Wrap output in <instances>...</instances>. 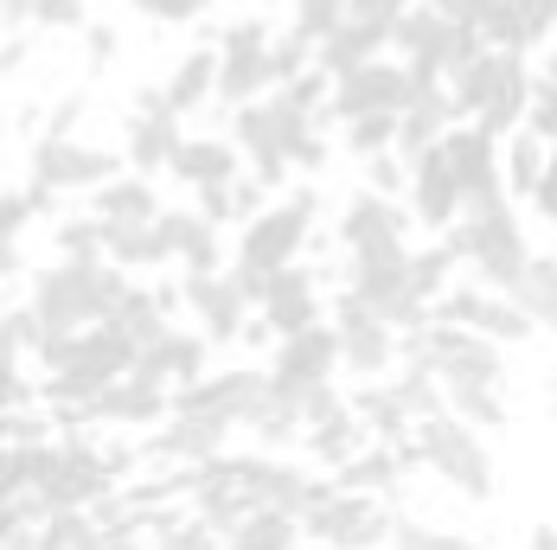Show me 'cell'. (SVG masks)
<instances>
[{
    "label": "cell",
    "instance_id": "cell-1",
    "mask_svg": "<svg viewBox=\"0 0 557 550\" xmlns=\"http://www.w3.org/2000/svg\"><path fill=\"white\" fill-rule=\"evenodd\" d=\"M231 141L250 154V166H257V179H263V186H282V179H288V166H301V173H321V166H327L321 115L301 110L288 90L237 103V110H231Z\"/></svg>",
    "mask_w": 557,
    "mask_h": 550
},
{
    "label": "cell",
    "instance_id": "cell-2",
    "mask_svg": "<svg viewBox=\"0 0 557 550\" xmlns=\"http://www.w3.org/2000/svg\"><path fill=\"white\" fill-rule=\"evenodd\" d=\"M128 270L110 257H64L46 275H33V314L39 327H97L128 301Z\"/></svg>",
    "mask_w": 557,
    "mask_h": 550
},
{
    "label": "cell",
    "instance_id": "cell-3",
    "mask_svg": "<svg viewBox=\"0 0 557 550\" xmlns=\"http://www.w3.org/2000/svg\"><path fill=\"white\" fill-rule=\"evenodd\" d=\"M448 243H455V257L481 275L487 288H506V295L525 275V263H532V243H525V230L512 218L506 192L500 199H481V205H461V218L448 224Z\"/></svg>",
    "mask_w": 557,
    "mask_h": 550
},
{
    "label": "cell",
    "instance_id": "cell-4",
    "mask_svg": "<svg viewBox=\"0 0 557 550\" xmlns=\"http://www.w3.org/2000/svg\"><path fill=\"white\" fill-rule=\"evenodd\" d=\"M417 448H423V467L448 480L461 499H494V454L474 423H461L455 410H436L417 423Z\"/></svg>",
    "mask_w": 557,
    "mask_h": 550
},
{
    "label": "cell",
    "instance_id": "cell-5",
    "mask_svg": "<svg viewBox=\"0 0 557 550\" xmlns=\"http://www.w3.org/2000/svg\"><path fill=\"white\" fill-rule=\"evenodd\" d=\"M314 212H321V199H314V192H295V199H282V205L250 212V218H244V237H237V270L270 275V270H282V263H295V257H301V243H308Z\"/></svg>",
    "mask_w": 557,
    "mask_h": 550
},
{
    "label": "cell",
    "instance_id": "cell-6",
    "mask_svg": "<svg viewBox=\"0 0 557 550\" xmlns=\"http://www.w3.org/2000/svg\"><path fill=\"white\" fill-rule=\"evenodd\" d=\"M301 538H314L321 550H372L391 538V512L366 493H346L334 480V493H321L301 512Z\"/></svg>",
    "mask_w": 557,
    "mask_h": 550
},
{
    "label": "cell",
    "instance_id": "cell-7",
    "mask_svg": "<svg viewBox=\"0 0 557 550\" xmlns=\"http://www.w3.org/2000/svg\"><path fill=\"white\" fill-rule=\"evenodd\" d=\"M128 467V454H97V448H58L52 474L33 487V505L39 512H90L97 499L115 487V474Z\"/></svg>",
    "mask_w": 557,
    "mask_h": 550
},
{
    "label": "cell",
    "instance_id": "cell-8",
    "mask_svg": "<svg viewBox=\"0 0 557 550\" xmlns=\"http://www.w3.org/2000/svg\"><path fill=\"white\" fill-rule=\"evenodd\" d=\"M334 327H339V365H352V378H385L404 359V333L391 327L379 308H366L359 295L334 301Z\"/></svg>",
    "mask_w": 557,
    "mask_h": 550
},
{
    "label": "cell",
    "instance_id": "cell-9",
    "mask_svg": "<svg viewBox=\"0 0 557 550\" xmlns=\"http://www.w3.org/2000/svg\"><path fill=\"white\" fill-rule=\"evenodd\" d=\"M339 372V327L334 321H314V327H301V333H288L276 346V365H270V397L276 403H288L295 410V397L308 385H327Z\"/></svg>",
    "mask_w": 557,
    "mask_h": 550
},
{
    "label": "cell",
    "instance_id": "cell-10",
    "mask_svg": "<svg viewBox=\"0 0 557 550\" xmlns=\"http://www.w3.org/2000/svg\"><path fill=\"white\" fill-rule=\"evenodd\" d=\"M417 97V77L404 58H366L352 71L334 77V97H327V122H346V115H372V110H404Z\"/></svg>",
    "mask_w": 557,
    "mask_h": 550
},
{
    "label": "cell",
    "instance_id": "cell-11",
    "mask_svg": "<svg viewBox=\"0 0 557 550\" xmlns=\"http://www.w3.org/2000/svg\"><path fill=\"white\" fill-rule=\"evenodd\" d=\"M410 212L391 199V192H352L346 205H339V243L352 250V257H404L410 250Z\"/></svg>",
    "mask_w": 557,
    "mask_h": 550
},
{
    "label": "cell",
    "instance_id": "cell-12",
    "mask_svg": "<svg viewBox=\"0 0 557 550\" xmlns=\"http://www.w3.org/2000/svg\"><path fill=\"white\" fill-rule=\"evenodd\" d=\"M430 321H461V327L487 333V339H500V346H525L532 333H539V321L506 295V288H448L443 301L430 308Z\"/></svg>",
    "mask_w": 557,
    "mask_h": 550
},
{
    "label": "cell",
    "instance_id": "cell-13",
    "mask_svg": "<svg viewBox=\"0 0 557 550\" xmlns=\"http://www.w3.org/2000/svg\"><path fill=\"white\" fill-rule=\"evenodd\" d=\"M263 90H276L270 84V26L263 20H231L219 39V97L237 110Z\"/></svg>",
    "mask_w": 557,
    "mask_h": 550
},
{
    "label": "cell",
    "instance_id": "cell-14",
    "mask_svg": "<svg viewBox=\"0 0 557 550\" xmlns=\"http://www.w3.org/2000/svg\"><path fill=\"white\" fill-rule=\"evenodd\" d=\"M180 295H186V308L199 314V327L212 346H231V339H244L250 333V288L237 282V270H186L180 282Z\"/></svg>",
    "mask_w": 557,
    "mask_h": 550
},
{
    "label": "cell",
    "instance_id": "cell-15",
    "mask_svg": "<svg viewBox=\"0 0 557 550\" xmlns=\"http://www.w3.org/2000/svg\"><path fill=\"white\" fill-rule=\"evenodd\" d=\"M122 154L110 148H90V141H71V135H46L39 148H33V179L39 186H52V192H77V186H103L110 173H122Z\"/></svg>",
    "mask_w": 557,
    "mask_h": 550
},
{
    "label": "cell",
    "instance_id": "cell-16",
    "mask_svg": "<svg viewBox=\"0 0 557 550\" xmlns=\"http://www.w3.org/2000/svg\"><path fill=\"white\" fill-rule=\"evenodd\" d=\"M410 218L430 224V230H448V224L461 218V173L448 161V141L423 148L410 161Z\"/></svg>",
    "mask_w": 557,
    "mask_h": 550
},
{
    "label": "cell",
    "instance_id": "cell-17",
    "mask_svg": "<svg viewBox=\"0 0 557 550\" xmlns=\"http://www.w3.org/2000/svg\"><path fill=\"white\" fill-rule=\"evenodd\" d=\"M448 161L461 173V205H481V199H500L506 173H500V135H487L481 122L474 128H448Z\"/></svg>",
    "mask_w": 557,
    "mask_h": 550
},
{
    "label": "cell",
    "instance_id": "cell-18",
    "mask_svg": "<svg viewBox=\"0 0 557 550\" xmlns=\"http://www.w3.org/2000/svg\"><path fill=\"white\" fill-rule=\"evenodd\" d=\"M263 327L276 333V339H288V333L314 327L321 321V288L308 282V270H295V263H282V270L263 275Z\"/></svg>",
    "mask_w": 557,
    "mask_h": 550
},
{
    "label": "cell",
    "instance_id": "cell-19",
    "mask_svg": "<svg viewBox=\"0 0 557 550\" xmlns=\"http://www.w3.org/2000/svg\"><path fill=\"white\" fill-rule=\"evenodd\" d=\"M257 397H263V378L257 372H212V378L199 372V378L173 385V410H212V416L244 423L257 410Z\"/></svg>",
    "mask_w": 557,
    "mask_h": 550
},
{
    "label": "cell",
    "instance_id": "cell-20",
    "mask_svg": "<svg viewBox=\"0 0 557 550\" xmlns=\"http://www.w3.org/2000/svg\"><path fill=\"white\" fill-rule=\"evenodd\" d=\"M206 333H180L168 327L161 339H148L141 352H135V378H148V385H186V378H199L206 372Z\"/></svg>",
    "mask_w": 557,
    "mask_h": 550
},
{
    "label": "cell",
    "instance_id": "cell-21",
    "mask_svg": "<svg viewBox=\"0 0 557 550\" xmlns=\"http://www.w3.org/2000/svg\"><path fill=\"white\" fill-rule=\"evenodd\" d=\"M180 141H186V135H180V110H168V97H161V103H148V110L128 122L122 161L135 166V173H168Z\"/></svg>",
    "mask_w": 557,
    "mask_h": 550
},
{
    "label": "cell",
    "instance_id": "cell-22",
    "mask_svg": "<svg viewBox=\"0 0 557 550\" xmlns=\"http://www.w3.org/2000/svg\"><path fill=\"white\" fill-rule=\"evenodd\" d=\"M231 416H212V410H173V423L154 436V454H173V461H212L224 454V441H231Z\"/></svg>",
    "mask_w": 557,
    "mask_h": 550
},
{
    "label": "cell",
    "instance_id": "cell-23",
    "mask_svg": "<svg viewBox=\"0 0 557 550\" xmlns=\"http://www.w3.org/2000/svg\"><path fill=\"white\" fill-rule=\"evenodd\" d=\"M103 257L122 270H161L173 263L168 237H161V212L154 218H103Z\"/></svg>",
    "mask_w": 557,
    "mask_h": 550
},
{
    "label": "cell",
    "instance_id": "cell-24",
    "mask_svg": "<svg viewBox=\"0 0 557 550\" xmlns=\"http://www.w3.org/2000/svg\"><path fill=\"white\" fill-rule=\"evenodd\" d=\"M168 410H173L168 385H148V378L122 372L115 385L97 390V403H90L84 416H103V423H154V416H168Z\"/></svg>",
    "mask_w": 557,
    "mask_h": 550
},
{
    "label": "cell",
    "instance_id": "cell-25",
    "mask_svg": "<svg viewBox=\"0 0 557 550\" xmlns=\"http://www.w3.org/2000/svg\"><path fill=\"white\" fill-rule=\"evenodd\" d=\"M237 154H244L237 141L199 135V141H180V148H173L168 173L180 179V186H193V192H199V186H224V179H237V173H244V161H237Z\"/></svg>",
    "mask_w": 557,
    "mask_h": 550
},
{
    "label": "cell",
    "instance_id": "cell-26",
    "mask_svg": "<svg viewBox=\"0 0 557 550\" xmlns=\"http://www.w3.org/2000/svg\"><path fill=\"white\" fill-rule=\"evenodd\" d=\"M301 545V518L282 505H250L244 518L224 525V550H295Z\"/></svg>",
    "mask_w": 557,
    "mask_h": 550
},
{
    "label": "cell",
    "instance_id": "cell-27",
    "mask_svg": "<svg viewBox=\"0 0 557 550\" xmlns=\"http://www.w3.org/2000/svg\"><path fill=\"white\" fill-rule=\"evenodd\" d=\"M161 237H168L173 263H186V270H219V224L206 218V212H161Z\"/></svg>",
    "mask_w": 557,
    "mask_h": 550
},
{
    "label": "cell",
    "instance_id": "cell-28",
    "mask_svg": "<svg viewBox=\"0 0 557 550\" xmlns=\"http://www.w3.org/2000/svg\"><path fill=\"white\" fill-rule=\"evenodd\" d=\"M161 97H168V110H180V115H193L206 97H219V46H199V52L180 58Z\"/></svg>",
    "mask_w": 557,
    "mask_h": 550
},
{
    "label": "cell",
    "instance_id": "cell-29",
    "mask_svg": "<svg viewBox=\"0 0 557 550\" xmlns=\"http://www.w3.org/2000/svg\"><path fill=\"white\" fill-rule=\"evenodd\" d=\"M301 448H308L314 461H327V467H339L346 454H359V448H366V416L352 410V397H346V410L308 423V429H301Z\"/></svg>",
    "mask_w": 557,
    "mask_h": 550
},
{
    "label": "cell",
    "instance_id": "cell-30",
    "mask_svg": "<svg viewBox=\"0 0 557 550\" xmlns=\"http://www.w3.org/2000/svg\"><path fill=\"white\" fill-rule=\"evenodd\" d=\"M161 199H154V173H110L97 186V218H154Z\"/></svg>",
    "mask_w": 557,
    "mask_h": 550
},
{
    "label": "cell",
    "instance_id": "cell-31",
    "mask_svg": "<svg viewBox=\"0 0 557 550\" xmlns=\"http://www.w3.org/2000/svg\"><path fill=\"white\" fill-rule=\"evenodd\" d=\"M404 474V454H397V441H366L359 454H346L334 467V480L346 493H372V487H391Z\"/></svg>",
    "mask_w": 557,
    "mask_h": 550
},
{
    "label": "cell",
    "instance_id": "cell-32",
    "mask_svg": "<svg viewBox=\"0 0 557 550\" xmlns=\"http://www.w3.org/2000/svg\"><path fill=\"white\" fill-rule=\"evenodd\" d=\"M443 403L461 423H474V429H500L506 423V397L487 378H443Z\"/></svg>",
    "mask_w": 557,
    "mask_h": 550
},
{
    "label": "cell",
    "instance_id": "cell-33",
    "mask_svg": "<svg viewBox=\"0 0 557 550\" xmlns=\"http://www.w3.org/2000/svg\"><path fill=\"white\" fill-rule=\"evenodd\" d=\"M545 161H552V141H545V135H532V128H512V135L500 141L506 186H512V192H525V199H532V186H539Z\"/></svg>",
    "mask_w": 557,
    "mask_h": 550
},
{
    "label": "cell",
    "instance_id": "cell-34",
    "mask_svg": "<svg viewBox=\"0 0 557 550\" xmlns=\"http://www.w3.org/2000/svg\"><path fill=\"white\" fill-rule=\"evenodd\" d=\"M455 243H430V250H410V301H423V308H436L448 288H455Z\"/></svg>",
    "mask_w": 557,
    "mask_h": 550
},
{
    "label": "cell",
    "instance_id": "cell-35",
    "mask_svg": "<svg viewBox=\"0 0 557 550\" xmlns=\"http://www.w3.org/2000/svg\"><path fill=\"white\" fill-rule=\"evenodd\" d=\"M512 301H519L539 327H557V257H532L525 275L512 282Z\"/></svg>",
    "mask_w": 557,
    "mask_h": 550
},
{
    "label": "cell",
    "instance_id": "cell-36",
    "mask_svg": "<svg viewBox=\"0 0 557 550\" xmlns=\"http://www.w3.org/2000/svg\"><path fill=\"white\" fill-rule=\"evenodd\" d=\"M33 550H103V525H97V512H46V525H39V545Z\"/></svg>",
    "mask_w": 557,
    "mask_h": 550
},
{
    "label": "cell",
    "instance_id": "cell-37",
    "mask_svg": "<svg viewBox=\"0 0 557 550\" xmlns=\"http://www.w3.org/2000/svg\"><path fill=\"white\" fill-rule=\"evenodd\" d=\"M397 115L404 110H372V115H346L339 122V141L366 161V154H385V148H397Z\"/></svg>",
    "mask_w": 557,
    "mask_h": 550
},
{
    "label": "cell",
    "instance_id": "cell-38",
    "mask_svg": "<svg viewBox=\"0 0 557 550\" xmlns=\"http://www.w3.org/2000/svg\"><path fill=\"white\" fill-rule=\"evenodd\" d=\"M525 128L545 135V141L557 148V58L532 71V110H525Z\"/></svg>",
    "mask_w": 557,
    "mask_h": 550
},
{
    "label": "cell",
    "instance_id": "cell-39",
    "mask_svg": "<svg viewBox=\"0 0 557 550\" xmlns=\"http://www.w3.org/2000/svg\"><path fill=\"white\" fill-rule=\"evenodd\" d=\"M346 7H352V0H295L288 33H295V39H308V46H321L339 20H346Z\"/></svg>",
    "mask_w": 557,
    "mask_h": 550
},
{
    "label": "cell",
    "instance_id": "cell-40",
    "mask_svg": "<svg viewBox=\"0 0 557 550\" xmlns=\"http://www.w3.org/2000/svg\"><path fill=\"white\" fill-rule=\"evenodd\" d=\"M219 518H206L199 505L186 512V518H168V532H161V550H219Z\"/></svg>",
    "mask_w": 557,
    "mask_h": 550
},
{
    "label": "cell",
    "instance_id": "cell-41",
    "mask_svg": "<svg viewBox=\"0 0 557 550\" xmlns=\"http://www.w3.org/2000/svg\"><path fill=\"white\" fill-rule=\"evenodd\" d=\"M391 545L397 550H481L474 538H461V532H436V525H423V518H397V525H391Z\"/></svg>",
    "mask_w": 557,
    "mask_h": 550
},
{
    "label": "cell",
    "instance_id": "cell-42",
    "mask_svg": "<svg viewBox=\"0 0 557 550\" xmlns=\"http://www.w3.org/2000/svg\"><path fill=\"white\" fill-rule=\"evenodd\" d=\"M33 192H0V275L13 270V243H20V224L33 218Z\"/></svg>",
    "mask_w": 557,
    "mask_h": 550
},
{
    "label": "cell",
    "instance_id": "cell-43",
    "mask_svg": "<svg viewBox=\"0 0 557 550\" xmlns=\"http://www.w3.org/2000/svg\"><path fill=\"white\" fill-rule=\"evenodd\" d=\"M58 250L64 257H103V218H64L58 224Z\"/></svg>",
    "mask_w": 557,
    "mask_h": 550
},
{
    "label": "cell",
    "instance_id": "cell-44",
    "mask_svg": "<svg viewBox=\"0 0 557 550\" xmlns=\"http://www.w3.org/2000/svg\"><path fill=\"white\" fill-rule=\"evenodd\" d=\"M135 13H148V20H168V26H186V20H199L212 0H128Z\"/></svg>",
    "mask_w": 557,
    "mask_h": 550
},
{
    "label": "cell",
    "instance_id": "cell-45",
    "mask_svg": "<svg viewBox=\"0 0 557 550\" xmlns=\"http://www.w3.org/2000/svg\"><path fill=\"white\" fill-rule=\"evenodd\" d=\"M39 26H52V33L84 26V0H39Z\"/></svg>",
    "mask_w": 557,
    "mask_h": 550
},
{
    "label": "cell",
    "instance_id": "cell-46",
    "mask_svg": "<svg viewBox=\"0 0 557 550\" xmlns=\"http://www.w3.org/2000/svg\"><path fill=\"white\" fill-rule=\"evenodd\" d=\"M532 205L545 212V218L557 224V154L545 161V173H539V186H532Z\"/></svg>",
    "mask_w": 557,
    "mask_h": 550
},
{
    "label": "cell",
    "instance_id": "cell-47",
    "mask_svg": "<svg viewBox=\"0 0 557 550\" xmlns=\"http://www.w3.org/2000/svg\"><path fill=\"white\" fill-rule=\"evenodd\" d=\"M13 403H26V385H20V372H13V359H0V416H7Z\"/></svg>",
    "mask_w": 557,
    "mask_h": 550
},
{
    "label": "cell",
    "instance_id": "cell-48",
    "mask_svg": "<svg viewBox=\"0 0 557 550\" xmlns=\"http://www.w3.org/2000/svg\"><path fill=\"white\" fill-rule=\"evenodd\" d=\"M39 20V0H0V26H26Z\"/></svg>",
    "mask_w": 557,
    "mask_h": 550
},
{
    "label": "cell",
    "instance_id": "cell-49",
    "mask_svg": "<svg viewBox=\"0 0 557 550\" xmlns=\"http://www.w3.org/2000/svg\"><path fill=\"white\" fill-rule=\"evenodd\" d=\"M494 0H443V13H455V20H481Z\"/></svg>",
    "mask_w": 557,
    "mask_h": 550
},
{
    "label": "cell",
    "instance_id": "cell-50",
    "mask_svg": "<svg viewBox=\"0 0 557 550\" xmlns=\"http://www.w3.org/2000/svg\"><path fill=\"white\" fill-rule=\"evenodd\" d=\"M71 122H77V97H64V103H58V115H52V135H71Z\"/></svg>",
    "mask_w": 557,
    "mask_h": 550
},
{
    "label": "cell",
    "instance_id": "cell-51",
    "mask_svg": "<svg viewBox=\"0 0 557 550\" xmlns=\"http://www.w3.org/2000/svg\"><path fill=\"white\" fill-rule=\"evenodd\" d=\"M90 52H97V58L115 52V33H110V26H97V33H90Z\"/></svg>",
    "mask_w": 557,
    "mask_h": 550
},
{
    "label": "cell",
    "instance_id": "cell-52",
    "mask_svg": "<svg viewBox=\"0 0 557 550\" xmlns=\"http://www.w3.org/2000/svg\"><path fill=\"white\" fill-rule=\"evenodd\" d=\"M525 550H557V532H552V525H539V532L525 538Z\"/></svg>",
    "mask_w": 557,
    "mask_h": 550
},
{
    "label": "cell",
    "instance_id": "cell-53",
    "mask_svg": "<svg viewBox=\"0 0 557 550\" xmlns=\"http://www.w3.org/2000/svg\"><path fill=\"white\" fill-rule=\"evenodd\" d=\"M552 397H557V372H552Z\"/></svg>",
    "mask_w": 557,
    "mask_h": 550
},
{
    "label": "cell",
    "instance_id": "cell-54",
    "mask_svg": "<svg viewBox=\"0 0 557 550\" xmlns=\"http://www.w3.org/2000/svg\"><path fill=\"white\" fill-rule=\"evenodd\" d=\"M0 161H7V148H0Z\"/></svg>",
    "mask_w": 557,
    "mask_h": 550
}]
</instances>
